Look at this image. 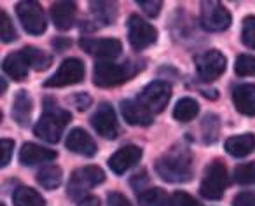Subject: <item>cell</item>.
<instances>
[{
  "label": "cell",
  "instance_id": "1",
  "mask_svg": "<svg viewBox=\"0 0 255 206\" xmlns=\"http://www.w3.org/2000/svg\"><path fill=\"white\" fill-rule=\"evenodd\" d=\"M156 171L163 180L171 182V184L191 180L192 177L191 152L185 149H171L170 152L157 159Z\"/></svg>",
  "mask_w": 255,
  "mask_h": 206
},
{
  "label": "cell",
  "instance_id": "2",
  "mask_svg": "<svg viewBox=\"0 0 255 206\" xmlns=\"http://www.w3.org/2000/svg\"><path fill=\"white\" fill-rule=\"evenodd\" d=\"M72 115L70 112L63 110V108L56 107V105H51L49 100L46 102V108H44L42 117L37 121L33 133L39 136L40 140L47 143H56L60 142L63 128L70 122Z\"/></svg>",
  "mask_w": 255,
  "mask_h": 206
},
{
  "label": "cell",
  "instance_id": "3",
  "mask_svg": "<svg viewBox=\"0 0 255 206\" xmlns=\"http://www.w3.org/2000/svg\"><path fill=\"white\" fill-rule=\"evenodd\" d=\"M136 72L131 65H117L110 61H98L93 70V82L98 88H114L117 84H123L124 81L131 77Z\"/></svg>",
  "mask_w": 255,
  "mask_h": 206
},
{
  "label": "cell",
  "instance_id": "4",
  "mask_svg": "<svg viewBox=\"0 0 255 206\" xmlns=\"http://www.w3.org/2000/svg\"><path fill=\"white\" fill-rule=\"evenodd\" d=\"M227 187V170L222 161H213L205 171L201 185H199V194L210 201H217L224 196Z\"/></svg>",
  "mask_w": 255,
  "mask_h": 206
},
{
  "label": "cell",
  "instance_id": "5",
  "mask_svg": "<svg viewBox=\"0 0 255 206\" xmlns=\"http://www.w3.org/2000/svg\"><path fill=\"white\" fill-rule=\"evenodd\" d=\"M103 180H105V173H103V170L100 166L89 164V166L79 168V170H75L72 173L70 180H68V196L72 199L81 198L84 192L100 185Z\"/></svg>",
  "mask_w": 255,
  "mask_h": 206
},
{
  "label": "cell",
  "instance_id": "6",
  "mask_svg": "<svg viewBox=\"0 0 255 206\" xmlns=\"http://www.w3.org/2000/svg\"><path fill=\"white\" fill-rule=\"evenodd\" d=\"M16 14H18L19 21H21L23 28L26 30V33L30 35H40V33L46 32V16L42 12L37 2L33 0H25V2H18L16 4Z\"/></svg>",
  "mask_w": 255,
  "mask_h": 206
},
{
  "label": "cell",
  "instance_id": "7",
  "mask_svg": "<svg viewBox=\"0 0 255 206\" xmlns=\"http://www.w3.org/2000/svg\"><path fill=\"white\" fill-rule=\"evenodd\" d=\"M128 40L135 51H142L157 40V30L140 16L133 14L128 19Z\"/></svg>",
  "mask_w": 255,
  "mask_h": 206
},
{
  "label": "cell",
  "instance_id": "8",
  "mask_svg": "<svg viewBox=\"0 0 255 206\" xmlns=\"http://www.w3.org/2000/svg\"><path fill=\"white\" fill-rule=\"evenodd\" d=\"M84 63L81 60H77V58H68L60 65L56 74L44 82V86L46 88H65V86L79 84L84 79Z\"/></svg>",
  "mask_w": 255,
  "mask_h": 206
},
{
  "label": "cell",
  "instance_id": "9",
  "mask_svg": "<svg viewBox=\"0 0 255 206\" xmlns=\"http://www.w3.org/2000/svg\"><path fill=\"white\" fill-rule=\"evenodd\" d=\"M171 98V86L166 81H152L140 93V102L149 108L152 114H159L166 108Z\"/></svg>",
  "mask_w": 255,
  "mask_h": 206
},
{
  "label": "cell",
  "instance_id": "10",
  "mask_svg": "<svg viewBox=\"0 0 255 206\" xmlns=\"http://www.w3.org/2000/svg\"><path fill=\"white\" fill-rule=\"evenodd\" d=\"M231 12L220 2L210 0L201 4V25L208 32H224L231 26Z\"/></svg>",
  "mask_w": 255,
  "mask_h": 206
},
{
  "label": "cell",
  "instance_id": "11",
  "mask_svg": "<svg viewBox=\"0 0 255 206\" xmlns=\"http://www.w3.org/2000/svg\"><path fill=\"white\" fill-rule=\"evenodd\" d=\"M226 56L220 51L210 49L196 58V70L201 81L212 82L226 72Z\"/></svg>",
  "mask_w": 255,
  "mask_h": 206
},
{
  "label": "cell",
  "instance_id": "12",
  "mask_svg": "<svg viewBox=\"0 0 255 206\" xmlns=\"http://www.w3.org/2000/svg\"><path fill=\"white\" fill-rule=\"evenodd\" d=\"M91 124L96 129V133L107 140H114L119 135V124H117L116 112H114V108L110 107L109 103H102L96 108L95 115L91 117Z\"/></svg>",
  "mask_w": 255,
  "mask_h": 206
},
{
  "label": "cell",
  "instance_id": "13",
  "mask_svg": "<svg viewBox=\"0 0 255 206\" xmlns=\"http://www.w3.org/2000/svg\"><path fill=\"white\" fill-rule=\"evenodd\" d=\"M81 47L88 54L98 58H117L123 51V44L117 39H89L84 37L81 39Z\"/></svg>",
  "mask_w": 255,
  "mask_h": 206
},
{
  "label": "cell",
  "instance_id": "14",
  "mask_svg": "<svg viewBox=\"0 0 255 206\" xmlns=\"http://www.w3.org/2000/svg\"><path fill=\"white\" fill-rule=\"evenodd\" d=\"M140 159H142V149L136 145H126L110 156L109 168L116 175H124L129 168L135 166Z\"/></svg>",
  "mask_w": 255,
  "mask_h": 206
},
{
  "label": "cell",
  "instance_id": "15",
  "mask_svg": "<svg viewBox=\"0 0 255 206\" xmlns=\"http://www.w3.org/2000/svg\"><path fill=\"white\" fill-rule=\"evenodd\" d=\"M121 114L124 121L131 126H150L152 124V112L136 100H124L121 103Z\"/></svg>",
  "mask_w": 255,
  "mask_h": 206
},
{
  "label": "cell",
  "instance_id": "16",
  "mask_svg": "<svg viewBox=\"0 0 255 206\" xmlns=\"http://www.w3.org/2000/svg\"><path fill=\"white\" fill-rule=\"evenodd\" d=\"M65 145H67L68 150H72V152L79 154V156H84V157H93L96 154V150H98L96 142L91 138V135H88V133L81 128H75L68 133Z\"/></svg>",
  "mask_w": 255,
  "mask_h": 206
},
{
  "label": "cell",
  "instance_id": "17",
  "mask_svg": "<svg viewBox=\"0 0 255 206\" xmlns=\"http://www.w3.org/2000/svg\"><path fill=\"white\" fill-rule=\"evenodd\" d=\"M58 154L46 147H40L37 143H25L19 150V163L23 166H35L40 163H49L56 159Z\"/></svg>",
  "mask_w": 255,
  "mask_h": 206
},
{
  "label": "cell",
  "instance_id": "18",
  "mask_svg": "<svg viewBox=\"0 0 255 206\" xmlns=\"http://www.w3.org/2000/svg\"><path fill=\"white\" fill-rule=\"evenodd\" d=\"M75 12H77V5L74 2H67V0L54 2L51 7V18H53L54 26L61 32L68 30L75 21Z\"/></svg>",
  "mask_w": 255,
  "mask_h": 206
},
{
  "label": "cell",
  "instance_id": "19",
  "mask_svg": "<svg viewBox=\"0 0 255 206\" xmlns=\"http://www.w3.org/2000/svg\"><path fill=\"white\" fill-rule=\"evenodd\" d=\"M233 103L243 115H255V84H241L233 91Z\"/></svg>",
  "mask_w": 255,
  "mask_h": 206
},
{
  "label": "cell",
  "instance_id": "20",
  "mask_svg": "<svg viewBox=\"0 0 255 206\" xmlns=\"http://www.w3.org/2000/svg\"><path fill=\"white\" fill-rule=\"evenodd\" d=\"M28 67L30 61L26 54L23 53V49L18 51V53H11L4 60V72L14 81H25L26 75H28Z\"/></svg>",
  "mask_w": 255,
  "mask_h": 206
},
{
  "label": "cell",
  "instance_id": "21",
  "mask_svg": "<svg viewBox=\"0 0 255 206\" xmlns=\"http://www.w3.org/2000/svg\"><path fill=\"white\" fill-rule=\"evenodd\" d=\"M32 110H33V103L28 93L25 89L16 93L14 103H12V119L19 126H28L30 117H32Z\"/></svg>",
  "mask_w": 255,
  "mask_h": 206
},
{
  "label": "cell",
  "instance_id": "22",
  "mask_svg": "<svg viewBox=\"0 0 255 206\" xmlns=\"http://www.w3.org/2000/svg\"><path fill=\"white\" fill-rule=\"evenodd\" d=\"M226 150L233 157H245L255 150V136L252 133H245L240 136H233L227 138Z\"/></svg>",
  "mask_w": 255,
  "mask_h": 206
},
{
  "label": "cell",
  "instance_id": "23",
  "mask_svg": "<svg viewBox=\"0 0 255 206\" xmlns=\"http://www.w3.org/2000/svg\"><path fill=\"white\" fill-rule=\"evenodd\" d=\"M199 112V105L196 100L192 98H182L178 100V103L173 108V117L178 122H189L198 115Z\"/></svg>",
  "mask_w": 255,
  "mask_h": 206
},
{
  "label": "cell",
  "instance_id": "24",
  "mask_svg": "<svg viewBox=\"0 0 255 206\" xmlns=\"http://www.w3.org/2000/svg\"><path fill=\"white\" fill-rule=\"evenodd\" d=\"M138 205L140 206H166L170 205L166 192L161 187L145 189L138 194Z\"/></svg>",
  "mask_w": 255,
  "mask_h": 206
},
{
  "label": "cell",
  "instance_id": "25",
  "mask_svg": "<svg viewBox=\"0 0 255 206\" xmlns=\"http://www.w3.org/2000/svg\"><path fill=\"white\" fill-rule=\"evenodd\" d=\"M12 199L16 206H46L44 198L32 187H19Z\"/></svg>",
  "mask_w": 255,
  "mask_h": 206
},
{
  "label": "cell",
  "instance_id": "26",
  "mask_svg": "<svg viewBox=\"0 0 255 206\" xmlns=\"http://www.w3.org/2000/svg\"><path fill=\"white\" fill-rule=\"evenodd\" d=\"M61 180H63V171H61L60 166H46L37 175V182H39L44 189L60 187Z\"/></svg>",
  "mask_w": 255,
  "mask_h": 206
},
{
  "label": "cell",
  "instance_id": "27",
  "mask_svg": "<svg viewBox=\"0 0 255 206\" xmlns=\"http://www.w3.org/2000/svg\"><path fill=\"white\" fill-rule=\"evenodd\" d=\"M201 131H203V142L205 143H213L217 142L220 133V121L215 114H208L203 119L201 124Z\"/></svg>",
  "mask_w": 255,
  "mask_h": 206
},
{
  "label": "cell",
  "instance_id": "28",
  "mask_svg": "<svg viewBox=\"0 0 255 206\" xmlns=\"http://www.w3.org/2000/svg\"><path fill=\"white\" fill-rule=\"evenodd\" d=\"M23 53L26 54L30 65H32L37 72L47 70V68L51 67V56L44 53V51L37 49V47H25V49H23Z\"/></svg>",
  "mask_w": 255,
  "mask_h": 206
},
{
  "label": "cell",
  "instance_id": "29",
  "mask_svg": "<svg viewBox=\"0 0 255 206\" xmlns=\"http://www.w3.org/2000/svg\"><path fill=\"white\" fill-rule=\"evenodd\" d=\"M234 180L240 185H255V161L236 166V170H234Z\"/></svg>",
  "mask_w": 255,
  "mask_h": 206
},
{
  "label": "cell",
  "instance_id": "30",
  "mask_svg": "<svg viewBox=\"0 0 255 206\" xmlns=\"http://www.w3.org/2000/svg\"><path fill=\"white\" fill-rule=\"evenodd\" d=\"M234 72L241 77L247 75H255V56L252 54H240L234 63Z\"/></svg>",
  "mask_w": 255,
  "mask_h": 206
},
{
  "label": "cell",
  "instance_id": "31",
  "mask_svg": "<svg viewBox=\"0 0 255 206\" xmlns=\"http://www.w3.org/2000/svg\"><path fill=\"white\" fill-rule=\"evenodd\" d=\"M0 37H2V42H12V40L18 39L16 28L12 26L11 18L5 11L0 12Z\"/></svg>",
  "mask_w": 255,
  "mask_h": 206
},
{
  "label": "cell",
  "instance_id": "32",
  "mask_svg": "<svg viewBox=\"0 0 255 206\" xmlns=\"http://www.w3.org/2000/svg\"><path fill=\"white\" fill-rule=\"evenodd\" d=\"M241 40L247 47L255 49V16H247L243 19V28H241Z\"/></svg>",
  "mask_w": 255,
  "mask_h": 206
},
{
  "label": "cell",
  "instance_id": "33",
  "mask_svg": "<svg viewBox=\"0 0 255 206\" xmlns=\"http://www.w3.org/2000/svg\"><path fill=\"white\" fill-rule=\"evenodd\" d=\"M136 4H138V7L142 9L147 16H150V18H156L161 12V7H163V2H161V0H138Z\"/></svg>",
  "mask_w": 255,
  "mask_h": 206
},
{
  "label": "cell",
  "instance_id": "34",
  "mask_svg": "<svg viewBox=\"0 0 255 206\" xmlns=\"http://www.w3.org/2000/svg\"><path fill=\"white\" fill-rule=\"evenodd\" d=\"M170 206H198V201L184 191H177L170 198Z\"/></svg>",
  "mask_w": 255,
  "mask_h": 206
},
{
  "label": "cell",
  "instance_id": "35",
  "mask_svg": "<svg viewBox=\"0 0 255 206\" xmlns=\"http://www.w3.org/2000/svg\"><path fill=\"white\" fill-rule=\"evenodd\" d=\"M91 7H93V12L98 16H105V23L109 25V23L114 21V16H110V12L112 14H116V5L114 4H109V7L107 9H102V2H91Z\"/></svg>",
  "mask_w": 255,
  "mask_h": 206
},
{
  "label": "cell",
  "instance_id": "36",
  "mask_svg": "<svg viewBox=\"0 0 255 206\" xmlns=\"http://www.w3.org/2000/svg\"><path fill=\"white\" fill-rule=\"evenodd\" d=\"M0 149H2V168H5L9 164V161H11L12 157V149H14V142L9 138H4L2 142H0Z\"/></svg>",
  "mask_w": 255,
  "mask_h": 206
},
{
  "label": "cell",
  "instance_id": "37",
  "mask_svg": "<svg viewBox=\"0 0 255 206\" xmlns=\"http://www.w3.org/2000/svg\"><path fill=\"white\" fill-rule=\"evenodd\" d=\"M233 206H255V194L254 192H240L234 198Z\"/></svg>",
  "mask_w": 255,
  "mask_h": 206
},
{
  "label": "cell",
  "instance_id": "38",
  "mask_svg": "<svg viewBox=\"0 0 255 206\" xmlns=\"http://www.w3.org/2000/svg\"><path fill=\"white\" fill-rule=\"evenodd\" d=\"M107 206H133L121 192H110L107 198Z\"/></svg>",
  "mask_w": 255,
  "mask_h": 206
},
{
  "label": "cell",
  "instance_id": "39",
  "mask_svg": "<svg viewBox=\"0 0 255 206\" xmlns=\"http://www.w3.org/2000/svg\"><path fill=\"white\" fill-rule=\"evenodd\" d=\"M72 102H74V105H75L77 110H86V108L91 105V98H89L86 93H77V95H74Z\"/></svg>",
  "mask_w": 255,
  "mask_h": 206
},
{
  "label": "cell",
  "instance_id": "40",
  "mask_svg": "<svg viewBox=\"0 0 255 206\" xmlns=\"http://www.w3.org/2000/svg\"><path fill=\"white\" fill-rule=\"evenodd\" d=\"M77 206H100V199L96 198V196H88V198L82 199Z\"/></svg>",
  "mask_w": 255,
  "mask_h": 206
},
{
  "label": "cell",
  "instance_id": "41",
  "mask_svg": "<svg viewBox=\"0 0 255 206\" xmlns=\"http://www.w3.org/2000/svg\"><path fill=\"white\" fill-rule=\"evenodd\" d=\"M53 44H54V47H56L58 53H61V51H63L65 47L70 46V40H61V39H58V40H54Z\"/></svg>",
  "mask_w": 255,
  "mask_h": 206
},
{
  "label": "cell",
  "instance_id": "42",
  "mask_svg": "<svg viewBox=\"0 0 255 206\" xmlns=\"http://www.w3.org/2000/svg\"><path fill=\"white\" fill-rule=\"evenodd\" d=\"M0 82H2V93H5V89H7V82H5L4 79H2Z\"/></svg>",
  "mask_w": 255,
  "mask_h": 206
},
{
  "label": "cell",
  "instance_id": "43",
  "mask_svg": "<svg viewBox=\"0 0 255 206\" xmlns=\"http://www.w3.org/2000/svg\"><path fill=\"white\" fill-rule=\"evenodd\" d=\"M0 206H5V205H0Z\"/></svg>",
  "mask_w": 255,
  "mask_h": 206
}]
</instances>
